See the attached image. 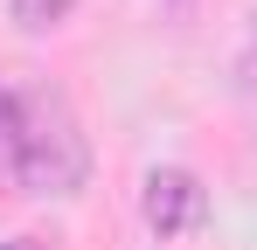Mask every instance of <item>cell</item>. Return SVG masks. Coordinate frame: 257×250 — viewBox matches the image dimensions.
Returning <instances> with one entry per match:
<instances>
[{"label": "cell", "mask_w": 257, "mask_h": 250, "mask_svg": "<svg viewBox=\"0 0 257 250\" xmlns=\"http://www.w3.org/2000/svg\"><path fill=\"white\" fill-rule=\"evenodd\" d=\"M70 7H77V0H14V21H21V28H56Z\"/></svg>", "instance_id": "obj_4"}, {"label": "cell", "mask_w": 257, "mask_h": 250, "mask_svg": "<svg viewBox=\"0 0 257 250\" xmlns=\"http://www.w3.org/2000/svg\"><path fill=\"white\" fill-rule=\"evenodd\" d=\"M14 146H21V90L0 83V181H14Z\"/></svg>", "instance_id": "obj_3"}, {"label": "cell", "mask_w": 257, "mask_h": 250, "mask_svg": "<svg viewBox=\"0 0 257 250\" xmlns=\"http://www.w3.org/2000/svg\"><path fill=\"white\" fill-rule=\"evenodd\" d=\"M90 174L84 125L63 90H21V146H14V181L28 195H77Z\"/></svg>", "instance_id": "obj_1"}, {"label": "cell", "mask_w": 257, "mask_h": 250, "mask_svg": "<svg viewBox=\"0 0 257 250\" xmlns=\"http://www.w3.org/2000/svg\"><path fill=\"white\" fill-rule=\"evenodd\" d=\"M195 215H202V181L195 174H181V167L146 174V229L153 236H181Z\"/></svg>", "instance_id": "obj_2"}, {"label": "cell", "mask_w": 257, "mask_h": 250, "mask_svg": "<svg viewBox=\"0 0 257 250\" xmlns=\"http://www.w3.org/2000/svg\"><path fill=\"white\" fill-rule=\"evenodd\" d=\"M0 250H35V243H28V236H14V243H0Z\"/></svg>", "instance_id": "obj_5"}]
</instances>
